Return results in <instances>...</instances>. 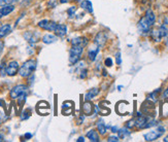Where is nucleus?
Segmentation results:
<instances>
[{
    "mask_svg": "<svg viewBox=\"0 0 168 142\" xmlns=\"http://www.w3.org/2000/svg\"><path fill=\"white\" fill-rule=\"evenodd\" d=\"M116 61H117L118 65H121V64H122V58H121V53H120V51H118V53L116 54Z\"/></svg>",
    "mask_w": 168,
    "mask_h": 142,
    "instance_id": "nucleus-32",
    "label": "nucleus"
},
{
    "mask_svg": "<svg viewBox=\"0 0 168 142\" xmlns=\"http://www.w3.org/2000/svg\"><path fill=\"white\" fill-rule=\"evenodd\" d=\"M11 26L9 24H4L0 27V39L3 37H5L6 35H8L11 32Z\"/></svg>",
    "mask_w": 168,
    "mask_h": 142,
    "instance_id": "nucleus-15",
    "label": "nucleus"
},
{
    "mask_svg": "<svg viewBox=\"0 0 168 142\" xmlns=\"http://www.w3.org/2000/svg\"><path fill=\"white\" fill-rule=\"evenodd\" d=\"M28 92H29V88L27 86L18 85V86H16L11 89L9 95H11V99H18L19 97H21V96L28 95Z\"/></svg>",
    "mask_w": 168,
    "mask_h": 142,
    "instance_id": "nucleus-3",
    "label": "nucleus"
},
{
    "mask_svg": "<svg viewBox=\"0 0 168 142\" xmlns=\"http://www.w3.org/2000/svg\"><path fill=\"white\" fill-rule=\"evenodd\" d=\"M84 121H85V115H79V119H77V125H82L83 122H84Z\"/></svg>",
    "mask_w": 168,
    "mask_h": 142,
    "instance_id": "nucleus-34",
    "label": "nucleus"
},
{
    "mask_svg": "<svg viewBox=\"0 0 168 142\" xmlns=\"http://www.w3.org/2000/svg\"><path fill=\"white\" fill-rule=\"evenodd\" d=\"M3 140H4V136L0 134V141H3Z\"/></svg>",
    "mask_w": 168,
    "mask_h": 142,
    "instance_id": "nucleus-40",
    "label": "nucleus"
},
{
    "mask_svg": "<svg viewBox=\"0 0 168 142\" xmlns=\"http://www.w3.org/2000/svg\"><path fill=\"white\" fill-rule=\"evenodd\" d=\"M102 75H103V76H107V72H106L105 69L102 70Z\"/></svg>",
    "mask_w": 168,
    "mask_h": 142,
    "instance_id": "nucleus-39",
    "label": "nucleus"
},
{
    "mask_svg": "<svg viewBox=\"0 0 168 142\" xmlns=\"http://www.w3.org/2000/svg\"><path fill=\"white\" fill-rule=\"evenodd\" d=\"M83 111H84V113H85V115L93 114V111H94V105H93L90 101H86L83 104Z\"/></svg>",
    "mask_w": 168,
    "mask_h": 142,
    "instance_id": "nucleus-13",
    "label": "nucleus"
},
{
    "mask_svg": "<svg viewBox=\"0 0 168 142\" xmlns=\"http://www.w3.org/2000/svg\"><path fill=\"white\" fill-rule=\"evenodd\" d=\"M84 51V47H77V46H71L69 51V62L71 65L76 64L82 58Z\"/></svg>",
    "mask_w": 168,
    "mask_h": 142,
    "instance_id": "nucleus-2",
    "label": "nucleus"
},
{
    "mask_svg": "<svg viewBox=\"0 0 168 142\" xmlns=\"http://www.w3.org/2000/svg\"><path fill=\"white\" fill-rule=\"evenodd\" d=\"M24 38L30 44H34L39 40V33L33 31H27L24 33Z\"/></svg>",
    "mask_w": 168,
    "mask_h": 142,
    "instance_id": "nucleus-7",
    "label": "nucleus"
},
{
    "mask_svg": "<svg viewBox=\"0 0 168 142\" xmlns=\"http://www.w3.org/2000/svg\"><path fill=\"white\" fill-rule=\"evenodd\" d=\"M106 40H107V34H106L105 32H99V33L96 35L94 43L98 47H102L105 44Z\"/></svg>",
    "mask_w": 168,
    "mask_h": 142,
    "instance_id": "nucleus-9",
    "label": "nucleus"
},
{
    "mask_svg": "<svg viewBox=\"0 0 168 142\" xmlns=\"http://www.w3.org/2000/svg\"><path fill=\"white\" fill-rule=\"evenodd\" d=\"M53 32L55 33L56 36L64 37L66 35V33H67V27L65 25H63V24H57Z\"/></svg>",
    "mask_w": 168,
    "mask_h": 142,
    "instance_id": "nucleus-11",
    "label": "nucleus"
},
{
    "mask_svg": "<svg viewBox=\"0 0 168 142\" xmlns=\"http://www.w3.org/2000/svg\"><path fill=\"white\" fill-rule=\"evenodd\" d=\"M160 91H161V89H158V90H156V91L152 92L151 94L148 96V101H153V103L157 102V100H158V94L160 93Z\"/></svg>",
    "mask_w": 168,
    "mask_h": 142,
    "instance_id": "nucleus-24",
    "label": "nucleus"
},
{
    "mask_svg": "<svg viewBox=\"0 0 168 142\" xmlns=\"http://www.w3.org/2000/svg\"><path fill=\"white\" fill-rule=\"evenodd\" d=\"M134 127H135V119H130V121H128L126 122V128H128L129 130Z\"/></svg>",
    "mask_w": 168,
    "mask_h": 142,
    "instance_id": "nucleus-30",
    "label": "nucleus"
},
{
    "mask_svg": "<svg viewBox=\"0 0 168 142\" xmlns=\"http://www.w3.org/2000/svg\"><path fill=\"white\" fill-rule=\"evenodd\" d=\"M119 140H120L119 136H109L108 139H107L108 142H118Z\"/></svg>",
    "mask_w": 168,
    "mask_h": 142,
    "instance_id": "nucleus-33",
    "label": "nucleus"
},
{
    "mask_svg": "<svg viewBox=\"0 0 168 142\" xmlns=\"http://www.w3.org/2000/svg\"><path fill=\"white\" fill-rule=\"evenodd\" d=\"M15 11V6L12 4L9 5H3L1 8H0V19H2L5 16L9 15L11 12H12Z\"/></svg>",
    "mask_w": 168,
    "mask_h": 142,
    "instance_id": "nucleus-12",
    "label": "nucleus"
},
{
    "mask_svg": "<svg viewBox=\"0 0 168 142\" xmlns=\"http://www.w3.org/2000/svg\"><path fill=\"white\" fill-rule=\"evenodd\" d=\"M162 114L163 117H168V102H165L162 105Z\"/></svg>",
    "mask_w": 168,
    "mask_h": 142,
    "instance_id": "nucleus-27",
    "label": "nucleus"
},
{
    "mask_svg": "<svg viewBox=\"0 0 168 142\" xmlns=\"http://www.w3.org/2000/svg\"><path fill=\"white\" fill-rule=\"evenodd\" d=\"M56 41H57V36H55V35L46 34V35H43V42L46 44L54 43V42H56Z\"/></svg>",
    "mask_w": 168,
    "mask_h": 142,
    "instance_id": "nucleus-19",
    "label": "nucleus"
},
{
    "mask_svg": "<svg viewBox=\"0 0 168 142\" xmlns=\"http://www.w3.org/2000/svg\"><path fill=\"white\" fill-rule=\"evenodd\" d=\"M68 1H69V0H60V2H61V3H67Z\"/></svg>",
    "mask_w": 168,
    "mask_h": 142,
    "instance_id": "nucleus-41",
    "label": "nucleus"
},
{
    "mask_svg": "<svg viewBox=\"0 0 168 142\" xmlns=\"http://www.w3.org/2000/svg\"><path fill=\"white\" fill-rule=\"evenodd\" d=\"M118 133H119V138H121V139H125V138H127L131 135V132L129 131L128 128L120 129V130L118 131Z\"/></svg>",
    "mask_w": 168,
    "mask_h": 142,
    "instance_id": "nucleus-23",
    "label": "nucleus"
},
{
    "mask_svg": "<svg viewBox=\"0 0 168 142\" xmlns=\"http://www.w3.org/2000/svg\"><path fill=\"white\" fill-rule=\"evenodd\" d=\"M37 67V61L34 59H30L27 60L26 62L23 63V65L20 67L19 69V74L22 77H29L30 75L33 74Z\"/></svg>",
    "mask_w": 168,
    "mask_h": 142,
    "instance_id": "nucleus-1",
    "label": "nucleus"
},
{
    "mask_svg": "<svg viewBox=\"0 0 168 142\" xmlns=\"http://www.w3.org/2000/svg\"><path fill=\"white\" fill-rule=\"evenodd\" d=\"M87 137H88V139H90V141H93V142L100 141L98 132L96 130H90L89 132H87Z\"/></svg>",
    "mask_w": 168,
    "mask_h": 142,
    "instance_id": "nucleus-18",
    "label": "nucleus"
},
{
    "mask_svg": "<svg viewBox=\"0 0 168 142\" xmlns=\"http://www.w3.org/2000/svg\"><path fill=\"white\" fill-rule=\"evenodd\" d=\"M121 89H123V86H119L118 87V90H119V91H121Z\"/></svg>",
    "mask_w": 168,
    "mask_h": 142,
    "instance_id": "nucleus-43",
    "label": "nucleus"
},
{
    "mask_svg": "<svg viewBox=\"0 0 168 142\" xmlns=\"http://www.w3.org/2000/svg\"><path fill=\"white\" fill-rule=\"evenodd\" d=\"M98 51H99V47H97L96 48H90L88 51V58L90 61H92V62H94L97 58V55H98Z\"/></svg>",
    "mask_w": 168,
    "mask_h": 142,
    "instance_id": "nucleus-20",
    "label": "nucleus"
},
{
    "mask_svg": "<svg viewBox=\"0 0 168 142\" xmlns=\"http://www.w3.org/2000/svg\"><path fill=\"white\" fill-rule=\"evenodd\" d=\"M165 44H166V47H168V36H167V38H166V41H165Z\"/></svg>",
    "mask_w": 168,
    "mask_h": 142,
    "instance_id": "nucleus-42",
    "label": "nucleus"
},
{
    "mask_svg": "<svg viewBox=\"0 0 168 142\" xmlns=\"http://www.w3.org/2000/svg\"><path fill=\"white\" fill-rule=\"evenodd\" d=\"M165 132V128L164 127H158L155 131H151L148 133L144 134V140L145 141H155L158 138H160Z\"/></svg>",
    "mask_w": 168,
    "mask_h": 142,
    "instance_id": "nucleus-4",
    "label": "nucleus"
},
{
    "mask_svg": "<svg viewBox=\"0 0 168 142\" xmlns=\"http://www.w3.org/2000/svg\"><path fill=\"white\" fill-rule=\"evenodd\" d=\"M98 94H99V89L98 88H93L91 90H89L88 93L85 95V100L86 101H90V100H92L93 98H95Z\"/></svg>",
    "mask_w": 168,
    "mask_h": 142,
    "instance_id": "nucleus-17",
    "label": "nucleus"
},
{
    "mask_svg": "<svg viewBox=\"0 0 168 142\" xmlns=\"http://www.w3.org/2000/svg\"><path fill=\"white\" fill-rule=\"evenodd\" d=\"M104 65L106 67H111L112 65H114V61H112L111 58H106V59L104 60Z\"/></svg>",
    "mask_w": 168,
    "mask_h": 142,
    "instance_id": "nucleus-31",
    "label": "nucleus"
},
{
    "mask_svg": "<svg viewBox=\"0 0 168 142\" xmlns=\"http://www.w3.org/2000/svg\"><path fill=\"white\" fill-rule=\"evenodd\" d=\"M163 97H164V99H168V88L164 91L163 93Z\"/></svg>",
    "mask_w": 168,
    "mask_h": 142,
    "instance_id": "nucleus-36",
    "label": "nucleus"
},
{
    "mask_svg": "<svg viewBox=\"0 0 168 142\" xmlns=\"http://www.w3.org/2000/svg\"><path fill=\"white\" fill-rule=\"evenodd\" d=\"M72 108H73V102L71 101H65L62 104V112L65 115L70 114V112L72 111Z\"/></svg>",
    "mask_w": 168,
    "mask_h": 142,
    "instance_id": "nucleus-14",
    "label": "nucleus"
},
{
    "mask_svg": "<svg viewBox=\"0 0 168 142\" xmlns=\"http://www.w3.org/2000/svg\"><path fill=\"white\" fill-rule=\"evenodd\" d=\"M1 53H2V51H0V55H1Z\"/></svg>",
    "mask_w": 168,
    "mask_h": 142,
    "instance_id": "nucleus-45",
    "label": "nucleus"
},
{
    "mask_svg": "<svg viewBox=\"0 0 168 142\" xmlns=\"http://www.w3.org/2000/svg\"><path fill=\"white\" fill-rule=\"evenodd\" d=\"M19 69H20L19 63L17 61H11V62H9L8 65L6 66L5 73L7 74L8 76H15L16 74L19 72Z\"/></svg>",
    "mask_w": 168,
    "mask_h": 142,
    "instance_id": "nucleus-6",
    "label": "nucleus"
},
{
    "mask_svg": "<svg viewBox=\"0 0 168 142\" xmlns=\"http://www.w3.org/2000/svg\"><path fill=\"white\" fill-rule=\"evenodd\" d=\"M80 7H82L84 11H88L89 14H93V5L90 0H83V1L80 2Z\"/></svg>",
    "mask_w": 168,
    "mask_h": 142,
    "instance_id": "nucleus-16",
    "label": "nucleus"
},
{
    "mask_svg": "<svg viewBox=\"0 0 168 142\" xmlns=\"http://www.w3.org/2000/svg\"><path fill=\"white\" fill-rule=\"evenodd\" d=\"M87 76H88V69H87V68H84L83 70L79 71V77L82 79L86 78Z\"/></svg>",
    "mask_w": 168,
    "mask_h": 142,
    "instance_id": "nucleus-29",
    "label": "nucleus"
},
{
    "mask_svg": "<svg viewBox=\"0 0 168 142\" xmlns=\"http://www.w3.org/2000/svg\"><path fill=\"white\" fill-rule=\"evenodd\" d=\"M24 138H25V140L31 139V138H32V134H31V133H26V134L24 135Z\"/></svg>",
    "mask_w": 168,
    "mask_h": 142,
    "instance_id": "nucleus-35",
    "label": "nucleus"
},
{
    "mask_svg": "<svg viewBox=\"0 0 168 142\" xmlns=\"http://www.w3.org/2000/svg\"><path fill=\"white\" fill-rule=\"evenodd\" d=\"M119 131V128L118 127H111V132L112 133H117Z\"/></svg>",
    "mask_w": 168,
    "mask_h": 142,
    "instance_id": "nucleus-37",
    "label": "nucleus"
},
{
    "mask_svg": "<svg viewBox=\"0 0 168 142\" xmlns=\"http://www.w3.org/2000/svg\"><path fill=\"white\" fill-rule=\"evenodd\" d=\"M30 115H31V110L30 109H26V110H24L23 112H22L21 119L22 121H26V119H28L29 118H30Z\"/></svg>",
    "mask_w": 168,
    "mask_h": 142,
    "instance_id": "nucleus-25",
    "label": "nucleus"
},
{
    "mask_svg": "<svg viewBox=\"0 0 168 142\" xmlns=\"http://www.w3.org/2000/svg\"><path fill=\"white\" fill-rule=\"evenodd\" d=\"M152 26L153 25H152L144 17L141 18L139 20V22L137 23V29H138V31H139V34H141V35L148 34L151 32Z\"/></svg>",
    "mask_w": 168,
    "mask_h": 142,
    "instance_id": "nucleus-5",
    "label": "nucleus"
},
{
    "mask_svg": "<svg viewBox=\"0 0 168 142\" xmlns=\"http://www.w3.org/2000/svg\"><path fill=\"white\" fill-rule=\"evenodd\" d=\"M76 141L77 142H79V141L80 142H85V138H84V137H79V139H77Z\"/></svg>",
    "mask_w": 168,
    "mask_h": 142,
    "instance_id": "nucleus-38",
    "label": "nucleus"
},
{
    "mask_svg": "<svg viewBox=\"0 0 168 142\" xmlns=\"http://www.w3.org/2000/svg\"><path fill=\"white\" fill-rule=\"evenodd\" d=\"M89 43V39L87 37H83V36H79L71 39V46H77V47H85L88 46Z\"/></svg>",
    "mask_w": 168,
    "mask_h": 142,
    "instance_id": "nucleus-10",
    "label": "nucleus"
},
{
    "mask_svg": "<svg viewBox=\"0 0 168 142\" xmlns=\"http://www.w3.org/2000/svg\"><path fill=\"white\" fill-rule=\"evenodd\" d=\"M106 129H107V127L105 126L104 122H103V119L100 118L99 121L97 122V130L99 131V134L104 135L106 133Z\"/></svg>",
    "mask_w": 168,
    "mask_h": 142,
    "instance_id": "nucleus-22",
    "label": "nucleus"
},
{
    "mask_svg": "<svg viewBox=\"0 0 168 142\" xmlns=\"http://www.w3.org/2000/svg\"><path fill=\"white\" fill-rule=\"evenodd\" d=\"M164 141H165V142H168V136L167 137H165V139H163Z\"/></svg>",
    "mask_w": 168,
    "mask_h": 142,
    "instance_id": "nucleus-44",
    "label": "nucleus"
},
{
    "mask_svg": "<svg viewBox=\"0 0 168 142\" xmlns=\"http://www.w3.org/2000/svg\"><path fill=\"white\" fill-rule=\"evenodd\" d=\"M57 23L54 21H50V20H41L38 22V27H40L43 30L47 31H54L55 27H56Z\"/></svg>",
    "mask_w": 168,
    "mask_h": 142,
    "instance_id": "nucleus-8",
    "label": "nucleus"
},
{
    "mask_svg": "<svg viewBox=\"0 0 168 142\" xmlns=\"http://www.w3.org/2000/svg\"><path fill=\"white\" fill-rule=\"evenodd\" d=\"M144 18L147 19V20H148V22H150V23H151L152 25H154V24H155V22H156V16H155L154 11H152V9H148L147 12H145Z\"/></svg>",
    "mask_w": 168,
    "mask_h": 142,
    "instance_id": "nucleus-21",
    "label": "nucleus"
},
{
    "mask_svg": "<svg viewBox=\"0 0 168 142\" xmlns=\"http://www.w3.org/2000/svg\"><path fill=\"white\" fill-rule=\"evenodd\" d=\"M76 9H77L76 6H71V7H69L68 9H67V14H68L69 18H73V16H74V14H75Z\"/></svg>",
    "mask_w": 168,
    "mask_h": 142,
    "instance_id": "nucleus-26",
    "label": "nucleus"
},
{
    "mask_svg": "<svg viewBox=\"0 0 168 142\" xmlns=\"http://www.w3.org/2000/svg\"><path fill=\"white\" fill-rule=\"evenodd\" d=\"M16 1H17V0H0V6L12 4V3H15Z\"/></svg>",
    "mask_w": 168,
    "mask_h": 142,
    "instance_id": "nucleus-28",
    "label": "nucleus"
}]
</instances>
